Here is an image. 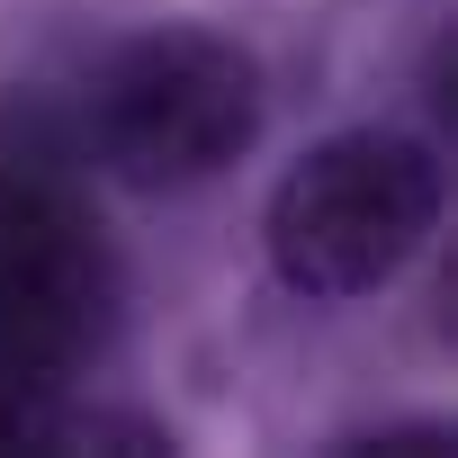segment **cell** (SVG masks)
<instances>
[{"instance_id":"obj_2","label":"cell","mask_w":458,"mask_h":458,"mask_svg":"<svg viewBox=\"0 0 458 458\" xmlns=\"http://www.w3.org/2000/svg\"><path fill=\"white\" fill-rule=\"evenodd\" d=\"M108 315L117 252L99 216L46 171H0V404L37 422V395L108 342Z\"/></svg>"},{"instance_id":"obj_1","label":"cell","mask_w":458,"mask_h":458,"mask_svg":"<svg viewBox=\"0 0 458 458\" xmlns=\"http://www.w3.org/2000/svg\"><path fill=\"white\" fill-rule=\"evenodd\" d=\"M431 225H440V162L395 126H360L297 153V171L279 180L270 261L306 297H369L431 243Z\"/></svg>"},{"instance_id":"obj_4","label":"cell","mask_w":458,"mask_h":458,"mask_svg":"<svg viewBox=\"0 0 458 458\" xmlns=\"http://www.w3.org/2000/svg\"><path fill=\"white\" fill-rule=\"evenodd\" d=\"M0 440H28V413L19 404H0Z\"/></svg>"},{"instance_id":"obj_3","label":"cell","mask_w":458,"mask_h":458,"mask_svg":"<svg viewBox=\"0 0 458 458\" xmlns=\"http://www.w3.org/2000/svg\"><path fill=\"white\" fill-rule=\"evenodd\" d=\"M252 135H261V72L243 46L207 28H153L117 46L90 90V144L135 189L216 180L225 162H243Z\"/></svg>"}]
</instances>
